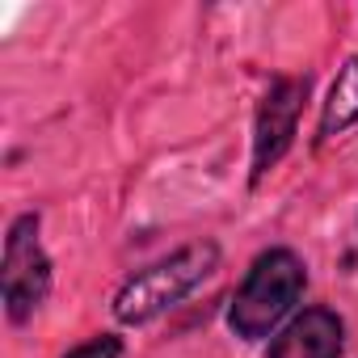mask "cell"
<instances>
[{
	"mask_svg": "<svg viewBox=\"0 0 358 358\" xmlns=\"http://www.w3.org/2000/svg\"><path fill=\"white\" fill-rule=\"evenodd\" d=\"M220 262V249L211 241L203 245H186L182 253H173L148 270H139L114 299V316L122 324H143L152 316H160L164 308H173L177 299H186Z\"/></svg>",
	"mask_w": 358,
	"mask_h": 358,
	"instance_id": "6da1fadb",
	"label": "cell"
},
{
	"mask_svg": "<svg viewBox=\"0 0 358 358\" xmlns=\"http://www.w3.org/2000/svg\"><path fill=\"white\" fill-rule=\"evenodd\" d=\"M303 295V262L287 249H270L253 262L245 287L236 291V303L228 312V324L236 329V337H266Z\"/></svg>",
	"mask_w": 358,
	"mask_h": 358,
	"instance_id": "7a4b0ae2",
	"label": "cell"
},
{
	"mask_svg": "<svg viewBox=\"0 0 358 358\" xmlns=\"http://www.w3.org/2000/svg\"><path fill=\"white\" fill-rule=\"evenodd\" d=\"M5 303H9V316L13 320H26L43 299H47V287H51V262L38 245V215H22L13 228H9V241H5Z\"/></svg>",
	"mask_w": 358,
	"mask_h": 358,
	"instance_id": "3957f363",
	"label": "cell"
},
{
	"mask_svg": "<svg viewBox=\"0 0 358 358\" xmlns=\"http://www.w3.org/2000/svg\"><path fill=\"white\" fill-rule=\"evenodd\" d=\"M303 93H308V80H278L266 93V101L257 110V135H253V182H262L291 148Z\"/></svg>",
	"mask_w": 358,
	"mask_h": 358,
	"instance_id": "277c9868",
	"label": "cell"
},
{
	"mask_svg": "<svg viewBox=\"0 0 358 358\" xmlns=\"http://www.w3.org/2000/svg\"><path fill=\"white\" fill-rule=\"evenodd\" d=\"M341 354V320L324 308L295 316L270 345V358H337Z\"/></svg>",
	"mask_w": 358,
	"mask_h": 358,
	"instance_id": "5b68a950",
	"label": "cell"
},
{
	"mask_svg": "<svg viewBox=\"0 0 358 358\" xmlns=\"http://www.w3.org/2000/svg\"><path fill=\"white\" fill-rule=\"evenodd\" d=\"M358 118V59H345L337 80H333V93L324 101V118H320V135H337L345 131L350 122Z\"/></svg>",
	"mask_w": 358,
	"mask_h": 358,
	"instance_id": "8992f818",
	"label": "cell"
},
{
	"mask_svg": "<svg viewBox=\"0 0 358 358\" xmlns=\"http://www.w3.org/2000/svg\"><path fill=\"white\" fill-rule=\"evenodd\" d=\"M118 354H122V341L118 337H93V341L76 345L68 358H118Z\"/></svg>",
	"mask_w": 358,
	"mask_h": 358,
	"instance_id": "52a82bcc",
	"label": "cell"
}]
</instances>
